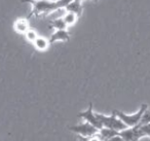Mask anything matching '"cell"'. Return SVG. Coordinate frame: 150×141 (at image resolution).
Returning a JSON list of instances; mask_svg holds the SVG:
<instances>
[{"instance_id": "obj_4", "label": "cell", "mask_w": 150, "mask_h": 141, "mask_svg": "<svg viewBox=\"0 0 150 141\" xmlns=\"http://www.w3.org/2000/svg\"><path fill=\"white\" fill-rule=\"evenodd\" d=\"M69 130L72 131L73 133L77 134L80 137H92L98 134V129H96L95 127H93L92 125H90L88 122H83L80 125H75V126L69 127Z\"/></svg>"}, {"instance_id": "obj_14", "label": "cell", "mask_w": 150, "mask_h": 141, "mask_svg": "<svg viewBox=\"0 0 150 141\" xmlns=\"http://www.w3.org/2000/svg\"><path fill=\"white\" fill-rule=\"evenodd\" d=\"M25 37H26V39H27L28 41L31 42V43H33V42L36 40V38L38 37V34H37V32H36L35 30H33V29H31V28H30V29L25 33Z\"/></svg>"}, {"instance_id": "obj_3", "label": "cell", "mask_w": 150, "mask_h": 141, "mask_svg": "<svg viewBox=\"0 0 150 141\" xmlns=\"http://www.w3.org/2000/svg\"><path fill=\"white\" fill-rule=\"evenodd\" d=\"M96 114H97V118H98L99 120L101 122V124H102L103 127H105V128L112 129V130L117 131V132H121L122 130L127 128V127L113 113L111 114V115H104V114H101V113H96Z\"/></svg>"}, {"instance_id": "obj_10", "label": "cell", "mask_w": 150, "mask_h": 141, "mask_svg": "<svg viewBox=\"0 0 150 141\" xmlns=\"http://www.w3.org/2000/svg\"><path fill=\"white\" fill-rule=\"evenodd\" d=\"M119 132H117V131H114L112 130V129H109V128H105V127H103L102 129H100V130L98 131V137L101 139L102 141H105L107 140V139H110L112 138V137H115V136H118Z\"/></svg>"}, {"instance_id": "obj_2", "label": "cell", "mask_w": 150, "mask_h": 141, "mask_svg": "<svg viewBox=\"0 0 150 141\" xmlns=\"http://www.w3.org/2000/svg\"><path fill=\"white\" fill-rule=\"evenodd\" d=\"M147 108H148V105L144 103L141 105L140 109L134 114H125V113H123L122 111H119L118 109H114L112 111V113L114 114V115H116L127 128H132V127L140 125L142 116H143L144 112H145V110L147 109Z\"/></svg>"}, {"instance_id": "obj_12", "label": "cell", "mask_w": 150, "mask_h": 141, "mask_svg": "<svg viewBox=\"0 0 150 141\" xmlns=\"http://www.w3.org/2000/svg\"><path fill=\"white\" fill-rule=\"evenodd\" d=\"M50 27L54 28L56 30H67V28H68L66 23L64 22V20H63V18H58V19L52 20L50 24Z\"/></svg>"}, {"instance_id": "obj_8", "label": "cell", "mask_w": 150, "mask_h": 141, "mask_svg": "<svg viewBox=\"0 0 150 141\" xmlns=\"http://www.w3.org/2000/svg\"><path fill=\"white\" fill-rule=\"evenodd\" d=\"M13 29L17 33L19 34H23L25 35V33L30 29V24H29V20L27 18H21V19H18L15 21L13 23Z\"/></svg>"}, {"instance_id": "obj_11", "label": "cell", "mask_w": 150, "mask_h": 141, "mask_svg": "<svg viewBox=\"0 0 150 141\" xmlns=\"http://www.w3.org/2000/svg\"><path fill=\"white\" fill-rule=\"evenodd\" d=\"M33 44L37 51H39V52H45V51L50 48V41H48V39H46V38H44V37H41V36H38L35 41L33 42Z\"/></svg>"}, {"instance_id": "obj_15", "label": "cell", "mask_w": 150, "mask_h": 141, "mask_svg": "<svg viewBox=\"0 0 150 141\" xmlns=\"http://www.w3.org/2000/svg\"><path fill=\"white\" fill-rule=\"evenodd\" d=\"M139 130L142 138L143 137H149L150 138V122L146 125H139Z\"/></svg>"}, {"instance_id": "obj_9", "label": "cell", "mask_w": 150, "mask_h": 141, "mask_svg": "<svg viewBox=\"0 0 150 141\" xmlns=\"http://www.w3.org/2000/svg\"><path fill=\"white\" fill-rule=\"evenodd\" d=\"M67 11L69 13H73L77 17H80L83 11V5H82V1L81 0H72L69 2V4L65 7Z\"/></svg>"}, {"instance_id": "obj_5", "label": "cell", "mask_w": 150, "mask_h": 141, "mask_svg": "<svg viewBox=\"0 0 150 141\" xmlns=\"http://www.w3.org/2000/svg\"><path fill=\"white\" fill-rule=\"evenodd\" d=\"M78 116L81 118L86 122H88V124L92 125L93 127H95L96 129H98V130H100V129L103 128V125L101 124V122L99 120V118H97V114L94 112L92 102L88 104V109H86V111L79 112V113H78Z\"/></svg>"}, {"instance_id": "obj_17", "label": "cell", "mask_w": 150, "mask_h": 141, "mask_svg": "<svg viewBox=\"0 0 150 141\" xmlns=\"http://www.w3.org/2000/svg\"><path fill=\"white\" fill-rule=\"evenodd\" d=\"M78 139H79L80 141H102L98 137V135H95V136H92V137H86V138L78 136Z\"/></svg>"}, {"instance_id": "obj_16", "label": "cell", "mask_w": 150, "mask_h": 141, "mask_svg": "<svg viewBox=\"0 0 150 141\" xmlns=\"http://www.w3.org/2000/svg\"><path fill=\"white\" fill-rule=\"evenodd\" d=\"M149 122H150V109L147 108L145 110V112H144L143 116H142L140 125H146V124H149Z\"/></svg>"}, {"instance_id": "obj_13", "label": "cell", "mask_w": 150, "mask_h": 141, "mask_svg": "<svg viewBox=\"0 0 150 141\" xmlns=\"http://www.w3.org/2000/svg\"><path fill=\"white\" fill-rule=\"evenodd\" d=\"M62 18H63V20H64L65 23H66L67 27H69V26H73L78 20V17L75 15V14L69 13V11H67V13L64 15V17H62Z\"/></svg>"}, {"instance_id": "obj_6", "label": "cell", "mask_w": 150, "mask_h": 141, "mask_svg": "<svg viewBox=\"0 0 150 141\" xmlns=\"http://www.w3.org/2000/svg\"><path fill=\"white\" fill-rule=\"evenodd\" d=\"M119 136L121 137L122 141H139L142 138L141 133L139 130V125L132 128H127L119 132Z\"/></svg>"}, {"instance_id": "obj_18", "label": "cell", "mask_w": 150, "mask_h": 141, "mask_svg": "<svg viewBox=\"0 0 150 141\" xmlns=\"http://www.w3.org/2000/svg\"><path fill=\"white\" fill-rule=\"evenodd\" d=\"M105 141H122V139H121V137L118 135V136L112 137V138H110V139H107V140H105Z\"/></svg>"}, {"instance_id": "obj_1", "label": "cell", "mask_w": 150, "mask_h": 141, "mask_svg": "<svg viewBox=\"0 0 150 141\" xmlns=\"http://www.w3.org/2000/svg\"><path fill=\"white\" fill-rule=\"evenodd\" d=\"M72 0H22V2H27L32 6L31 13L27 17L29 20L32 17L50 15L59 9H64Z\"/></svg>"}, {"instance_id": "obj_7", "label": "cell", "mask_w": 150, "mask_h": 141, "mask_svg": "<svg viewBox=\"0 0 150 141\" xmlns=\"http://www.w3.org/2000/svg\"><path fill=\"white\" fill-rule=\"evenodd\" d=\"M70 40V33L67 30H56L54 33L50 35V37L48 38L50 43H54V42H66Z\"/></svg>"}]
</instances>
